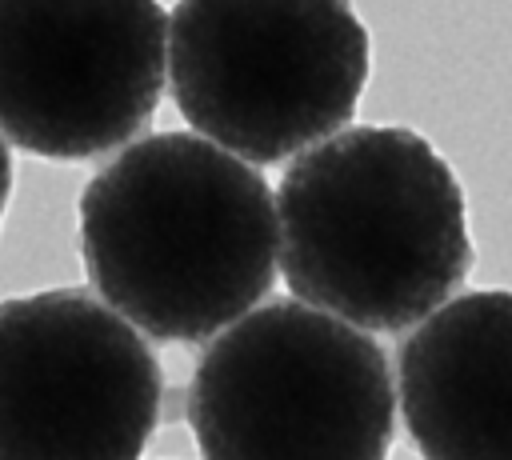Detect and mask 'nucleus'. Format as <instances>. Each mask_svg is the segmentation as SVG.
<instances>
[{"label":"nucleus","instance_id":"nucleus-7","mask_svg":"<svg viewBox=\"0 0 512 460\" xmlns=\"http://www.w3.org/2000/svg\"><path fill=\"white\" fill-rule=\"evenodd\" d=\"M400 412L420 460H512V292H464L416 320Z\"/></svg>","mask_w":512,"mask_h":460},{"label":"nucleus","instance_id":"nucleus-8","mask_svg":"<svg viewBox=\"0 0 512 460\" xmlns=\"http://www.w3.org/2000/svg\"><path fill=\"white\" fill-rule=\"evenodd\" d=\"M8 192H12V156H8V140L0 136V220L8 208Z\"/></svg>","mask_w":512,"mask_h":460},{"label":"nucleus","instance_id":"nucleus-2","mask_svg":"<svg viewBox=\"0 0 512 460\" xmlns=\"http://www.w3.org/2000/svg\"><path fill=\"white\" fill-rule=\"evenodd\" d=\"M288 292L368 332H400L472 272L464 188L412 128H340L276 188Z\"/></svg>","mask_w":512,"mask_h":460},{"label":"nucleus","instance_id":"nucleus-1","mask_svg":"<svg viewBox=\"0 0 512 460\" xmlns=\"http://www.w3.org/2000/svg\"><path fill=\"white\" fill-rule=\"evenodd\" d=\"M96 296L164 344H196L272 292L280 220L268 180L192 132L128 144L80 192Z\"/></svg>","mask_w":512,"mask_h":460},{"label":"nucleus","instance_id":"nucleus-6","mask_svg":"<svg viewBox=\"0 0 512 460\" xmlns=\"http://www.w3.org/2000/svg\"><path fill=\"white\" fill-rule=\"evenodd\" d=\"M168 76L160 0H0V136L88 160L140 136Z\"/></svg>","mask_w":512,"mask_h":460},{"label":"nucleus","instance_id":"nucleus-3","mask_svg":"<svg viewBox=\"0 0 512 460\" xmlns=\"http://www.w3.org/2000/svg\"><path fill=\"white\" fill-rule=\"evenodd\" d=\"M188 428L204 460H388L384 348L304 300L248 308L196 356Z\"/></svg>","mask_w":512,"mask_h":460},{"label":"nucleus","instance_id":"nucleus-5","mask_svg":"<svg viewBox=\"0 0 512 460\" xmlns=\"http://www.w3.org/2000/svg\"><path fill=\"white\" fill-rule=\"evenodd\" d=\"M160 404L156 352L100 296L0 300V460H136Z\"/></svg>","mask_w":512,"mask_h":460},{"label":"nucleus","instance_id":"nucleus-4","mask_svg":"<svg viewBox=\"0 0 512 460\" xmlns=\"http://www.w3.org/2000/svg\"><path fill=\"white\" fill-rule=\"evenodd\" d=\"M372 48L352 0H180L168 88L180 116L248 164L352 124Z\"/></svg>","mask_w":512,"mask_h":460}]
</instances>
